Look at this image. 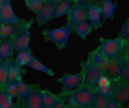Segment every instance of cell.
<instances>
[{"mask_svg": "<svg viewBox=\"0 0 129 108\" xmlns=\"http://www.w3.org/2000/svg\"><path fill=\"white\" fill-rule=\"evenodd\" d=\"M94 85L75 91H68L62 87L57 96L63 100L68 108H93Z\"/></svg>", "mask_w": 129, "mask_h": 108, "instance_id": "6da1fadb", "label": "cell"}, {"mask_svg": "<svg viewBox=\"0 0 129 108\" xmlns=\"http://www.w3.org/2000/svg\"><path fill=\"white\" fill-rule=\"evenodd\" d=\"M74 33L73 25L67 24L59 28L44 30L42 34L44 42H52L58 50H64L66 48L70 36Z\"/></svg>", "mask_w": 129, "mask_h": 108, "instance_id": "7a4b0ae2", "label": "cell"}, {"mask_svg": "<svg viewBox=\"0 0 129 108\" xmlns=\"http://www.w3.org/2000/svg\"><path fill=\"white\" fill-rule=\"evenodd\" d=\"M83 73V78L80 85L74 89L77 91L94 85L100 77L105 74L102 70L96 66L89 58L85 61L79 62Z\"/></svg>", "mask_w": 129, "mask_h": 108, "instance_id": "3957f363", "label": "cell"}, {"mask_svg": "<svg viewBox=\"0 0 129 108\" xmlns=\"http://www.w3.org/2000/svg\"><path fill=\"white\" fill-rule=\"evenodd\" d=\"M34 22L33 17L29 21H27L26 23L13 37L14 50L16 54L26 51L33 54L30 45V30Z\"/></svg>", "mask_w": 129, "mask_h": 108, "instance_id": "277c9868", "label": "cell"}, {"mask_svg": "<svg viewBox=\"0 0 129 108\" xmlns=\"http://www.w3.org/2000/svg\"><path fill=\"white\" fill-rule=\"evenodd\" d=\"M129 54V42L124 41L120 51L111 60L109 70L106 73L111 80L117 78L120 75L125 57Z\"/></svg>", "mask_w": 129, "mask_h": 108, "instance_id": "5b68a950", "label": "cell"}, {"mask_svg": "<svg viewBox=\"0 0 129 108\" xmlns=\"http://www.w3.org/2000/svg\"><path fill=\"white\" fill-rule=\"evenodd\" d=\"M15 108H44L42 98V89L40 84H34L30 93L24 99H17Z\"/></svg>", "mask_w": 129, "mask_h": 108, "instance_id": "8992f818", "label": "cell"}, {"mask_svg": "<svg viewBox=\"0 0 129 108\" xmlns=\"http://www.w3.org/2000/svg\"><path fill=\"white\" fill-rule=\"evenodd\" d=\"M61 0H45L38 13L36 14V21L38 26L46 25L52 22L56 7Z\"/></svg>", "mask_w": 129, "mask_h": 108, "instance_id": "52a82bcc", "label": "cell"}, {"mask_svg": "<svg viewBox=\"0 0 129 108\" xmlns=\"http://www.w3.org/2000/svg\"><path fill=\"white\" fill-rule=\"evenodd\" d=\"M99 40L100 45L99 47L110 60L120 51L124 42L123 40L117 37L112 39L100 37Z\"/></svg>", "mask_w": 129, "mask_h": 108, "instance_id": "ba28073f", "label": "cell"}, {"mask_svg": "<svg viewBox=\"0 0 129 108\" xmlns=\"http://www.w3.org/2000/svg\"><path fill=\"white\" fill-rule=\"evenodd\" d=\"M67 15V24L73 26L81 21L89 20L88 8L75 2L71 5Z\"/></svg>", "mask_w": 129, "mask_h": 108, "instance_id": "9c48e42d", "label": "cell"}, {"mask_svg": "<svg viewBox=\"0 0 129 108\" xmlns=\"http://www.w3.org/2000/svg\"><path fill=\"white\" fill-rule=\"evenodd\" d=\"M27 21L19 18L15 13L11 0H6L0 10V24L11 23L25 24Z\"/></svg>", "mask_w": 129, "mask_h": 108, "instance_id": "30bf717a", "label": "cell"}, {"mask_svg": "<svg viewBox=\"0 0 129 108\" xmlns=\"http://www.w3.org/2000/svg\"><path fill=\"white\" fill-rule=\"evenodd\" d=\"M83 78L82 71L74 74L66 72L62 76L57 78L56 81L62 85L63 88L67 90L71 91L80 86Z\"/></svg>", "mask_w": 129, "mask_h": 108, "instance_id": "8fae6325", "label": "cell"}, {"mask_svg": "<svg viewBox=\"0 0 129 108\" xmlns=\"http://www.w3.org/2000/svg\"><path fill=\"white\" fill-rule=\"evenodd\" d=\"M88 57L93 63L104 73L106 74L109 70L111 60L106 57L98 46L93 51L87 53Z\"/></svg>", "mask_w": 129, "mask_h": 108, "instance_id": "7c38bea8", "label": "cell"}, {"mask_svg": "<svg viewBox=\"0 0 129 108\" xmlns=\"http://www.w3.org/2000/svg\"><path fill=\"white\" fill-rule=\"evenodd\" d=\"M114 87L113 97L120 104H126L129 101V84L121 83L111 80Z\"/></svg>", "mask_w": 129, "mask_h": 108, "instance_id": "4fadbf2b", "label": "cell"}, {"mask_svg": "<svg viewBox=\"0 0 129 108\" xmlns=\"http://www.w3.org/2000/svg\"><path fill=\"white\" fill-rule=\"evenodd\" d=\"M14 51L13 37L0 39V61L1 63L12 57Z\"/></svg>", "mask_w": 129, "mask_h": 108, "instance_id": "5bb4252c", "label": "cell"}, {"mask_svg": "<svg viewBox=\"0 0 129 108\" xmlns=\"http://www.w3.org/2000/svg\"><path fill=\"white\" fill-rule=\"evenodd\" d=\"M117 5V2L113 3L112 0H104L101 3L99 7L103 17L102 24L109 19L112 21L114 20V12Z\"/></svg>", "mask_w": 129, "mask_h": 108, "instance_id": "9a60e30c", "label": "cell"}, {"mask_svg": "<svg viewBox=\"0 0 129 108\" xmlns=\"http://www.w3.org/2000/svg\"><path fill=\"white\" fill-rule=\"evenodd\" d=\"M89 20L94 30H99L102 26L101 21V13L99 6L91 3L88 7Z\"/></svg>", "mask_w": 129, "mask_h": 108, "instance_id": "2e32d148", "label": "cell"}, {"mask_svg": "<svg viewBox=\"0 0 129 108\" xmlns=\"http://www.w3.org/2000/svg\"><path fill=\"white\" fill-rule=\"evenodd\" d=\"M24 25L19 24H0V39L13 37Z\"/></svg>", "mask_w": 129, "mask_h": 108, "instance_id": "e0dca14e", "label": "cell"}, {"mask_svg": "<svg viewBox=\"0 0 129 108\" xmlns=\"http://www.w3.org/2000/svg\"><path fill=\"white\" fill-rule=\"evenodd\" d=\"M92 27L86 21H83L73 25L74 33H75L83 41L91 32Z\"/></svg>", "mask_w": 129, "mask_h": 108, "instance_id": "ac0fdd59", "label": "cell"}, {"mask_svg": "<svg viewBox=\"0 0 129 108\" xmlns=\"http://www.w3.org/2000/svg\"><path fill=\"white\" fill-rule=\"evenodd\" d=\"M26 72V70L22 67L18 66L13 58L9 70L7 82L12 81H19L22 79V74Z\"/></svg>", "mask_w": 129, "mask_h": 108, "instance_id": "d6986e66", "label": "cell"}, {"mask_svg": "<svg viewBox=\"0 0 129 108\" xmlns=\"http://www.w3.org/2000/svg\"><path fill=\"white\" fill-rule=\"evenodd\" d=\"M74 0H61L56 7L53 19L67 15Z\"/></svg>", "mask_w": 129, "mask_h": 108, "instance_id": "ffe728a7", "label": "cell"}, {"mask_svg": "<svg viewBox=\"0 0 129 108\" xmlns=\"http://www.w3.org/2000/svg\"><path fill=\"white\" fill-rule=\"evenodd\" d=\"M111 80L121 83L129 84V54L125 57L119 76L116 79Z\"/></svg>", "mask_w": 129, "mask_h": 108, "instance_id": "44dd1931", "label": "cell"}, {"mask_svg": "<svg viewBox=\"0 0 129 108\" xmlns=\"http://www.w3.org/2000/svg\"><path fill=\"white\" fill-rule=\"evenodd\" d=\"M13 58L12 56L0 65V88L4 87L7 82L9 70Z\"/></svg>", "mask_w": 129, "mask_h": 108, "instance_id": "7402d4cb", "label": "cell"}, {"mask_svg": "<svg viewBox=\"0 0 129 108\" xmlns=\"http://www.w3.org/2000/svg\"><path fill=\"white\" fill-rule=\"evenodd\" d=\"M58 97L47 88L42 89V98L44 108H53Z\"/></svg>", "mask_w": 129, "mask_h": 108, "instance_id": "603a6c76", "label": "cell"}, {"mask_svg": "<svg viewBox=\"0 0 129 108\" xmlns=\"http://www.w3.org/2000/svg\"><path fill=\"white\" fill-rule=\"evenodd\" d=\"M34 84H26L23 79L19 81L17 87V99H22L27 97L32 91Z\"/></svg>", "mask_w": 129, "mask_h": 108, "instance_id": "cb8c5ba5", "label": "cell"}, {"mask_svg": "<svg viewBox=\"0 0 129 108\" xmlns=\"http://www.w3.org/2000/svg\"><path fill=\"white\" fill-rule=\"evenodd\" d=\"M27 66L36 70L43 72L51 77L55 76V73L52 69L46 67L44 65L42 64L35 57H34L32 61L28 64Z\"/></svg>", "mask_w": 129, "mask_h": 108, "instance_id": "d4e9b609", "label": "cell"}, {"mask_svg": "<svg viewBox=\"0 0 129 108\" xmlns=\"http://www.w3.org/2000/svg\"><path fill=\"white\" fill-rule=\"evenodd\" d=\"M34 57L33 54L28 51H24L17 54L15 61L18 66L22 67L24 65H28Z\"/></svg>", "mask_w": 129, "mask_h": 108, "instance_id": "484cf974", "label": "cell"}, {"mask_svg": "<svg viewBox=\"0 0 129 108\" xmlns=\"http://www.w3.org/2000/svg\"><path fill=\"white\" fill-rule=\"evenodd\" d=\"M108 99L100 94L95 89L94 93L93 108H106Z\"/></svg>", "mask_w": 129, "mask_h": 108, "instance_id": "4316f807", "label": "cell"}, {"mask_svg": "<svg viewBox=\"0 0 129 108\" xmlns=\"http://www.w3.org/2000/svg\"><path fill=\"white\" fill-rule=\"evenodd\" d=\"M28 9L37 14L45 0H23Z\"/></svg>", "mask_w": 129, "mask_h": 108, "instance_id": "83f0119b", "label": "cell"}, {"mask_svg": "<svg viewBox=\"0 0 129 108\" xmlns=\"http://www.w3.org/2000/svg\"><path fill=\"white\" fill-rule=\"evenodd\" d=\"M18 83V81H12L7 82L4 86L6 92L9 98L13 99L17 98V87Z\"/></svg>", "mask_w": 129, "mask_h": 108, "instance_id": "f1b7e54d", "label": "cell"}, {"mask_svg": "<svg viewBox=\"0 0 129 108\" xmlns=\"http://www.w3.org/2000/svg\"><path fill=\"white\" fill-rule=\"evenodd\" d=\"M95 89L105 97L109 99L113 97L114 95V87L112 84L105 87H100L97 86L95 84L94 85Z\"/></svg>", "mask_w": 129, "mask_h": 108, "instance_id": "f546056e", "label": "cell"}, {"mask_svg": "<svg viewBox=\"0 0 129 108\" xmlns=\"http://www.w3.org/2000/svg\"><path fill=\"white\" fill-rule=\"evenodd\" d=\"M117 37L121 38L124 41L129 42V18H127L122 25Z\"/></svg>", "mask_w": 129, "mask_h": 108, "instance_id": "4dcf8cb0", "label": "cell"}, {"mask_svg": "<svg viewBox=\"0 0 129 108\" xmlns=\"http://www.w3.org/2000/svg\"><path fill=\"white\" fill-rule=\"evenodd\" d=\"M111 83V79L108 75L105 74L100 77L95 84L99 87H105L109 86Z\"/></svg>", "mask_w": 129, "mask_h": 108, "instance_id": "1f68e13d", "label": "cell"}, {"mask_svg": "<svg viewBox=\"0 0 129 108\" xmlns=\"http://www.w3.org/2000/svg\"><path fill=\"white\" fill-rule=\"evenodd\" d=\"M124 108L123 105L118 102L113 98L109 99L106 108Z\"/></svg>", "mask_w": 129, "mask_h": 108, "instance_id": "d6a6232c", "label": "cell"}, {"mask_svg": "<svg viewBox=\"0 0 129 108\" xmlns=\"http://www.w3.org/2000/svg\"><path fill=\"white\" fill-rule=\"evenodd\" d=\"M9 98L4 87L0 88V108L3 104Z\"/></svg>", "mask_w": 129, "mask_h": 108, "instance_id": "836d02e7", "label": "cell"}, {"mask_svg": "<svg viewBox=\"0 0 129 108\" xmlns=\"http://www.w3.org/2000/svg\"><path fill=\"white\" fill-rule=\"evenodd\" d=\"M66 105L64 101L61 98L58 97L57 100L56 101L55 103L53 106V108H67Z\"/></svg>", "mask_w": 129, "mask_h": 108, "instance_id": "e575fe53", "label": "cell"}, {"mask_svg": "<svg viewBox=\"0 0 129 108\" xmlns=\"http://www.w3.org/2000/svg\"><path fill=\"white\" fill-rule=\"evenodd\" d=\"M12 100V99L9 98L7 100L4 102L1 106V108H15V104L13 102Z\"/></svg>", "mask_w": 129, "mask_h": 108, "instance_id": "d590c367", "label": "cell"}, {"mask_svg": "<svg viewBox=\"0 0 129 108\" xmlns=\"http://www.w3.org/2000/svg\"><path fill=\"white\" fill-rule=\"evenodd\" d=\"M82 5L88 8L89 5L92 2L91 0H74V2Z\"/></svg>", "mask_w": 129, "mask_h": 108, "instance_id": "8d00e7d4", "label": "cell"}, {"mask_svg": "<svg viewBox=\"0 0 129 108\" xmlns=\"http://www.w3.org/2000/svg\"><path fill=\"white\" fill-rule=\"evenodd\" d=\"M103 1L104 0H92V3L97 6H100Z\"/></svg>", "mask_w": 129, "mask_h": 108, "instance_id": "74e56055", "label": "cell"}, {"mask_svg": "<svg viewBox=\"0 0 129 108\" xmlns=\"http://www.w3.org/2000/svg\"><path fill=\"white\" fill-rule=\"evenodd\" d=\"M6 0H0V10L2 8L3 5L4 4Z\"/></svg>", "mask_w": 129, "mask_h": 108, "instance_id": "f35d334b", "label": "cell"}, {"mask_svg": "<svg viewBox=\"0 0 129 108\" xmlns=\"http://www.w3.org/2000/svg\"><path fill=\"white\" fill-rule=\"evenodd\" d=\"M1 64H2V63H1V62L0 61V65H1Z\"/></svg>", "mask_w": 129, "mask_h": 108, "instance_id": "ab89813d", "label": "cell"}, {"mask_svg": "<svg viewBox=\"0 0 129 108\" xmlns=\"http://www.w3.org/2000/svg\"><path fill=\"white\" fill-rule=\"evenodd\" d=\"M91 1H92V0H91Z\"/></svg>", "mask_w": 129, "mask_h": 108, "instance_id": "60d3db41", "label": "cell"}, {"mask_svg": "<svg viewBox=\"0 0 129 108\" xmlns=\"http://www.w3.org/2000/svg\"></svg>", "mask_w": 129, "mask_h": 108, "instance_id": "b9f144b4", "label": "cell"}]
</instances>
